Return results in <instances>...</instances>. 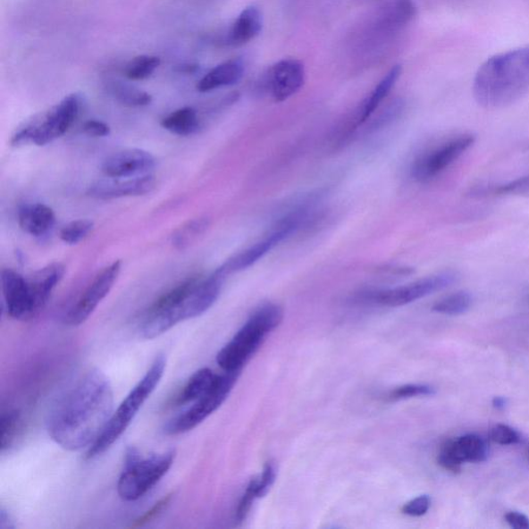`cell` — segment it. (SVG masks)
Wrapping results in <instances>:
<instances>
[{
  "instance_id": "cell-38",
  "label": "cell",
  "mask_w": 529,
  "mask_h": 529,
  "mask_svg": "<svg viewBox=\"0 0 529 529\" xmlns=\"http://www.w3.org/2000/svg\"><path fill=\"white\" fill-rule=\"evenodd\" d=\"M83 130L86 135L99 138L107 137L111 132L110 127L107 123H105L101 121H96V119L86 122L83 124Z\"/></svg>"
},
{
  "instance_id": "cell-16",
  "label": "cell",
  "mask_w": 529,
  "mask_h": 529,
  "mask_svg": "<svg viewBox=\"0 0 529 529\" xmlns=\"http://www.w3.org/2000/svg\"><path fill=\"white\" fill-rule=\"evenodd\" d=\"M155 188V177L147 174L136 177L111 178L97 181L88 189V195L98 200L139 197L151 193Z\"/></svg>"
},
{
  "instance_id": "cell-33",
  "label": "cell",
  "mask_w": 529,
  "mask_h": 529,
  "mask_svg": "<svg viewBox=\"0 0 529 529\" xmlns=\"http://www.w3.org/2000/svg\"><path fill=\"white\" fill-rule=\"evenodd\" d=\"M491 439L501 446L516 445L520 442L521 438L517 432L505 424L495 425L491 432Z\"/></svg>"
},
{
  "instance_id": "cell-40",
  "label": "cell",
  "mask_w": 529,
  "mask_h": 529,
  "mask_svg": "<svg viewBox=\"0 0 529 529\" xmlns=\"http://www.w3.org/2000/svg\"><path fill=\"white\" fill-rule=\"evenodd\" d=\"M14 525H11V518L9 514L4 510L0 511V528H13Z\"/></svg>"
},
{
  "instance_id": "cell-34",
  "label": "cell",
  "mask_w": 529,
  "mask_h": 529,
  "mask_svg": "<svg viewBox=\"0 0 529 529\" xmlns=\"http://www.w3.org/2000/svg\"><path fill=\"white\" fill-rule=\"evenodd\" d=\"M256 479L257 496L262 499L273 487L276 479V466L273 462H268L264 471Z\"/></svg>"
},
{
  "instance_id": "cell-29",
  "label": "cell",
  "mask_w": 529,
  "mask_h": 529,
  "mask_svg": "<svg viewBox=\"0 0 529 529\" xmlns=\"http://www.w3.org/2000/svg\"><path fill=\"white\" fill-rule=\"evenodd\" d=\"M95 223L89 220H78L71 222L64 226L61 231V239L70 246L80 243L88 237Z\"/></svg>"
},
{
  "instance_id": "cell-28",
  "label": "cell",
  "mask_w": 529,
  "mask_h": 529,
  "mask_svg": "<svg viewBox=\"0 0 529 529\" xmlns=\"http://www.w3.org/2000/svg\"><path fill=\"white\" fill-rule=\"evenodd\" d=\"M160 65L161 58L158 56H137L125 66L124 75L132 81L145 80L154 75Z\"/></svg>"
},
{
  "instance_id": "cell-21",
  "label": "cell",
  "mask_w": 529,
  "mask_h": 529,
  "mask_svg": "<svg viewBox=\"0 0 529 529\" xmlns=\"http://www.w3.org/2000/svg\"><path fill=\"white\" fill-rule=\"evenodd\" d=\"M65 267L62 263H52L29 277L28 280L39 309L43 310L48 303L53 290L63 279Z\"/></svg>"
},
{
  "instance_id": "cell-9",
  "label": "cell",
  "mask_w": 529,
  "mask_h": 529,
  "mask_svg": "<svg viewBox=\"0 0 529 529\" xmlns=\"http://www.w3.org/2000/svg\"><path fill=\"white\" fill-rule=\"evenodd\" d=\"M306 218L307 214L303 209H298L295 213L283 217L263 240L231 257L215 273L226 279L231 274L248 269L257 261H260L263 256H266L270 250H273L281 242L294 234L301 227V224L306 221Z\"/></svg>"
},
{
  "instance_id": "cell-11",
  "label": "cell",
  "mask_w": 529,
  "mask_h": 529,
  "mask_svg": "<svg viewBox=\"0 0 529 529\" xmlns=\"http://www.w3.org/2000/svg\"><path fill=\"white\" fill-rule=\"evenodd\" d=\"M474 140V136L471 134L459 135L426 152L414 164L412 172L415 180L420 182L434 180L466 154Z\"/></svg>"
},
{
  "instance_id": "cell-24",
  "label": "cell",
  "mask_w": 529,
  "mask_h": 529,
  "mask_svg": "<svg viewBox=\"0 0 529 529\" xmlns=\"http://www.w3.org/2000/svg\"><path fill=\"white\" fill-rule=\"evenodd\" d=\"M217 374L209 368H202L191 376L182 389L180 395L176 397L175 405L182 406L185 403L193 402L200 399L208 390L213 387Z\"/></svg>"
},
{
  "instance_id": "cell-3",
  "label": "cell",
  "mask_w": 529,
  "mask_h": 529,
  "mask_svg": "<svg viewBox=\"0 0 529 529\" xmlns=\"http://www.w3.org/2000/svg\"><path fill=\"white\" fill-rule=\"evenodd\" d=\"M529 90V47L494 55L475 74V101L486 109L510 105Z\"/></svg>"
},
{
  "instance_id": "cell-12",
  "label": "cell",
  "mask_w": 529,
  "mask_h": 529,
  "mask_svg": "<svg viewBox=\"0 0 529 529\" xmlns=\"http://www.w3.org/2000/svg\"><path fill=\"white\" fill-rule=\"evenodd\" d=\"M122 268V261H115L99 273L90 286L86 289L80 299L74 304L69 313L65 315L66 325L80 326L89 319L105 297L111 292L115 282L121 275Z\"/></svg>"
},
{
  "instance_id": "cell-4",
  "label": "cell",
  "mask_w": 529,
  "mask_h": 529,
  "mask_svg": "<svg viewBox=\"0 0 529 529\" xmlns=\"http://www.w3.org/2000/svg\"><path fill=\"white\" fill-rule=\"evenodd\" d=\"M283 310L277 304H264L249 319L220 353L216 361L224 373H240L263 345L266 336L281 325Z\"/></svg>"
},
{
  "instance_id": "cell-27",
  "label": "cell",
  "mask_w": 529,
  "mask_h": 529,
  "mask_svg": "<svg viewBox=\"0 0 529 529\" xmlns=\"http://www.w3.org/2000/svg\"><path fill=\"white\" fill-rule=\"evenodd\" d=\"M473 296L465 290L449 295L434 303V313L446 315H460L468 312L472 307Z\"/></svg>"
},
{
  "instance_id": "cell-2",
  "label": "cell",
  "mask_w": 529,
  "mask_h": 529,
  "mask_svg": "<svg viewBox=\"0 0 529 529\" xmlns=\"http://www.w3.org/2000/svg\"><path fill=\"white\" fill-rule=\"evenodd\" d=\"M223 280L214 273L206 279H189L178 284L145 312L139 333L145 340H154L177 323L206 313L220 297Z\"/></svg>"
},
{
  "instance_id": "cell-17",
  "label": "cell",
  "mask_w": 529,
  "mask_h": 529,
  "mask_svg": "<svg viewBox=\"0 0 529 529\" xmlns=\"http://www.w3.org/2000/svg\"><path fill=\"white\" fill-rule=\"evenodd\" d=\"M155 158L148 151L127 149L112 155L103 163V173L111 178L136 177L150 174Z\"/></svg>"
},
{
  "instance_id": "cell-35",
  "label": "cell",
  "mask_w": 529,
  "mask_h": 529,
  "mask_svg": "<svg viewBox=\"0 0 529 529\" xmlns=\"http://www.w3.org/2000/svg\"><path fill=\"white\" fill-rule=\"evenodd\" d=\"M171 500L172 494L164 496V498L162 499L160 501H157L156 504L154 507H152L149 511L144 513L142 516H140V517L137 518L134 522H132L130 527H141L145 525L149 524V522H151L152 520H155L165 510V508L169 507Z\"/></svg>"
},
{
  "instance_id": "cell-32",
  "label": "cell",
  "mask_w": 529,
  "mask_h": 529,
  "mask_svg": "<svg viewBox=\"0 0 529 529\" xmlns=\"http://www.w3.org/2000/svg\"><path fill=\"white\" fill-rule=\"evenodd\" d=\"M257 499H259V496H257L256 479L255 478L249 482L246 492L242 495L239 505H238L236 511L237 522L240 524V522L246 520L251 507Z\"/></svg>"
},
{
  "instance_id": "cell-41",
  "label": "cell",
  "mask_w": 529,
  "mask_h": 529,
  "mask_svg": "<svg viewBox=\"0 0 529 529\" xmlns=\"http://www.w3.org/2000/svg\"><path fill=\"white\" fill-rule=\"evenodd\" d=\"M507 405L508 400L507 399H505V397L496 396L492 399L493 407L496 409H500V411H501V409H504L507 407Z\"/></svg>"
},
{
  "instance_id": "cell-22",
  "label": "cell",
  "mask_w": 529,
  "mask_h": 529,
  "mask_svg": "<svg viewBox=\"0 0 529 529\" xmlns=\"http://www.w3.org/2000/svg\"><path fill=\"white\" fill-rule=\"evenodd\" d=\"M402 74L401 65H395L391 70L387 72V75L383 77L381 82L375 86V88L372 91V94L363 102L358 114L356 116L355 125L359 127L369 121L370 117L374 114V112L379 109L380 105L390 92L393 89L397 81Z\"/></svg>"
},
{
  "instance_id": "cell-36",
  "label": "cell",
  "mask_w": 529,
  "mask_h": 529,
  "mask_svg": "<svg viewBox=\"0 0 529 529\" xmlns=\"http://www.w3.org/2000/svg\"><path fill=\"white\" fill-rule=\"evenodd\" d=\"M432 506V499L428 495H421L407 502L402 508V513L411 517L424 516Z\"/></svg>"
},
{
  "instance_id": "cell-1",
  "label": "cell",
  "mask_w": 529,
  "mask_h": 529,
  "mask_svg": "<svg viewBox=\"0 0 529 529\" xmlns=\"http://www.w3.org/2000/svg\"><path fill=\"white\" fill-rule=\"evenodd\" d=\"M114 393L107 375L91 369L59 396L50 409V438L69 451L90 447L113 415Z\"/></svg>"
},
{
  "instance_id": "cell-42",
  "label": "cell",
  "mask_w": 529,
  "mask_h": 529,
  "mask_svg": "<svg viewBox=\"0 0 529 529\" xmlns=\"http://www.w3.org/2000/svg\"><path fill=\"white\" fill-rule=\"evenodd\" d=\"M197 70V66L194 64H183L180 66L181 72H187V74H193Z\"/></svg>"
},
{
  "instance_id": "cell-13",
  "label": "cell",
  "mask_w": 529,
  "mask_h": 529,
  "mask_svg": "<svg viewBox=\"0 0 529 529\" xmlns=\"http://www.w3.org/2000/svg\"><path fill=\"white\" fill-rule=\"evenodd\" d=\"M2 287L6 312L18 321H29L42 312L38 306L29 280L12 269L2 273Z\"/></svg>"
},
{
  "instance_id": "cell-7",
  "label": "cell",
  "mask_w": 529,
  "mask_h": 529,
  "mask_svg": "<svg viewBox=\"0 0 529 529\" xmlns=\"http://www.w3.org/2000/svg\"><path fill=\"white\" fill-rule=\"evenodd\" d=\"M174 459L175 452L172 449L143 458L136 448H128L117 484L121 498L128 501L143 498L169 472Z\"/></svg>"
},
{
  "instance_id": "cell-14",
  "label": "cell",
  "mask_w": 529,
  "mask_h": 529,
  "mask_svg": "<svg viewBox=\"0 0 529 529\" xmlns=\"http://www.w3.org/2000/svg\"><path fill=\"white\" fill-rule=\"evenodd\" d=\"M489 445L478 434H466L449 440L441 446L438 456L439 465L453 474L461 472L463 463H480L487 460Z\"/></svg>"
},
{
  "instance_id": "cell-5",
  "label": "cell",
  "mask_w": 529,
  "mask_h": 529,
  "mask_svg": "<svg viewBox=\"0 0 529 529\" xmlns=\"http://www.w3.org/2000/svg\"><path fill=\"white\" fill-rule=\"evenodd\" d=\"M165 365H167L165 357L164 355L156 357L147 374L131 390L127 399L118 407L116 412L112 415L102 434L89 447L86 458L88 459L97 458V456L107 451L121 438L131 421L134 420L137 413L140 411L144 402L149 399V396L154 393L156 386L160 383L164 374Z\"/></svg>"
},
{
  "instance_id": "cell-20",
  "label": "cell",
  "mask_w": 529,
  "mask_h": 529,
  "mask_svg": "<svg viewBox=\"0 0 529 529\" xmlns=\"http://www.w3.org/2000/svg\"><path fill=\"white\" fill-rule=\"evenodd\" d=\"M244 71H246V66L241 59H230L207 72L197 84V90L210 92L235 85L241 80Z\"/></svg>"
},
{
  "instance_id": "cell-19",
  "label": "cell",
  "mask_w": 529,
  "mask_h": 529,
  "mask_svg": "<svg viewBox=\"0 0 529 529\" xmlns=\"http://www.w3.org/2000/svg\"><path fill=\"white\" fill-rule=\"evenodd\" d=\"M263 29V15L256 5L248 6L231 24L226 43L233 47L246 45L259 37Z\"/></svg>"
},
{
  "instance_id": "cell-8",
  "label": "cell",
  "mask_w": 529,
  "mask_h": 529,
  "mask_svg": "<svg viewBox=\"0 0 529 529\" xmlns=\"http://www.w3.org/2000/svg\"><path fill=\"white\" fill-rule=\"evenodd\" d=\"M240 373H224L216 380L206 393L195 401V405L164 426V433L178 435L190 432L211 414H214L226 401L231 389L235 386Z\"/></svg>"
},
{
  "instance_id": "cell-25",
  "label": "cell",
  "mask_w": 529,
  "mask_h": 529,
  "mask_svg": "<svg viewBox=\"0 0 529 529\" xmlns=\"http://www.w3.org/2000/svg\"><path fill=\"white\" fill-rule=\"evenodd\" d=\"M110 94L116 101L128 107H147L152 102L148 92L134 88L122 82H113L109 86Z\"/></svg>"
},
{
  "instance_id": "cell-30",
  "label": "cell",
  "mask_w": 529,
  "mask_h": 529,
  "mask_svg": "<svg viewBox=\"0 0 529 529\" xmlns=\"http://www.w3.org/2000/svg\"><path fill=\"white\" fill-rule=\"evenodd\" d=\"M20 427H21V414L10 411L2 416V452L14 444Z\"/></svg>"
},
{
  "instance_id": "cell-31",
  "label": "cell",
  "mask_w": 529,
  "mask_h": 529,
  "mask_svg": "<svg viewBox=\"0 0 529 529\" xmlns=\"http://www.w3.org/2000/svg\"><path fill=\"white\" fill-rule=\"evenodd\" d=\"M435 393L433 387L422 385V383H409L393 390L388 395L390 400H403L414 399V397L432 396Z\"/></svg>"
},
{
  "instance_id": "cell-37",
  "label": "cell",
  "mask_w": 529,
  "mask_h": 529,
  "mask_svg": "<svg viewBox=\"0 0 529 529\" xmlns=\"http://www.w3.org/2000/svg\"><path fill=\"white\" fill-rule=\"evenodd\" d=\"M500 195L529 197V176L520 177L518 180L502 185L498 189Z\"/></svg>"
},
{
  "instance_id": "cell-39",
  "label": "cell",
  "mask_w": 529,
  "mask_h": 529,
  "mask_svg": "<svg viewBox=\"0 0 529 529\" xmlns=\"http://www.w3.org/2000/svg\"><path fill=\"white\" fill-rule=\"evenodd\" d=\"M505 520L508 525L515 529H529V518L520 512H508Z\"/></svg>"
},
{
  "instance_id": "cell-43",
  "label": "cell",
  "mask_w": 529,
  "mask_h": 529,
  "mask_svg": "<svg viewBox=\"0 0 529 529\" xmlns=\"http://www.w3.org/2000/svg\"><path fill=\"white\" fill-rule=\"evenodd\" d=\"M528 459H529V453H528Z\"/></svg>"
},
{
  "instance_id": "cell-6",
  "label": "cell",
  "mask_w": 529,
  "mask_h": 529,
  "mask_svg": "<svg viewBox=\"0 0 529 529\" xmlns=\"http://www.w3.org/2000/svg\"><path fill=\"white\" fill-rule=\"evenodd\" d=\"M82 107V97L71 94L47 111L32 116L18 128L12 138L15 147H45L61 138L75 123Z\"/></svg>"
},
{
  "instance_id": "cell-26",
  "label": "cell",
  "mask_w": 529,
  "mask_h": 529,
  "mask_svg": "<svg viewBox=\"0 0 529 529\" xmlns=\"http://www.w3.org/2000/svg\"><path fill=\"white\" fill-rule=\"evenodd\" d=\"M209 227L207 217L196 218L189 221L178 229L172 236V244L177 249L183 250L193 244L198 237L206 231Z\"/></svg>"
},
{
  "instance_id": "cell-10",
  "label": "cell",
  "mask_w": 529,
  "mask_h": 529,
  "mask_svg": "<svg viewBox=\"0 0 529 529\" xmlns=\"http://www.w3.org/2000/svg\"><path fill=\"white\" fill-rule=\"evenodd\" d=\"M456 279L458 277L453 273H440L408 283L407 286L367 293L365 299L382 306H405L452 286Z\"/></svg>"
},
{
  "instance_id": "cell-15",
  "label": "cell",
  "mask_w": 529,
  "mask_h": 529,
  "mask_svg": "<svg viewBox=\"0 0 529 529\" xmlns=\"http://www.w3.org/2000/svg\"><path fill=\"white\" fill-rule=\"evenodd\" d=\"M271 97L276 103L288 101L306 83V68L295 58H286L271 66L267 79Z\"/></svg>"
},
{
  "instance_id": "cell-18",
  "label": "cell",
  "mask_w": 529,
  "mask_h": 529,
  "mask_svg": "<svg viewBox=\"0 0 529 529\" xmlns=\"http://www.w3.org/2000/svg\"><path fill=\"white\" fill-rule=\"evenodd\" d=\"M55 221V211L43 203L25 204L19 209V226L31 236L41 237L49 233Z\"/></svg>"
},
{
  "instance_id": "cell-23",
  "label": "cell",
  "mask_w": 529,
  "mask_h": 529,
  "mask_svg": "<svg viewBox=\"0 0 529 529\" xmlns=\"http://www.w3.org/2000/svg\"><path fill=\"white\" fill-rule=\"evenodd\" d=\"M162 127L172 134L188 137L196 134L200 129V119L194 108L184 107L165 116L162 121Z\"/></svg>"
}]
</instances>
